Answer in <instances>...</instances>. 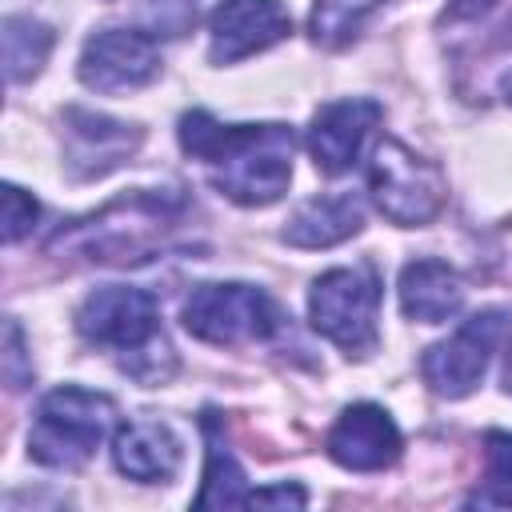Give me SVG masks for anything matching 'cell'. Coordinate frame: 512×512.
<instances>
[{"mask_svg": "<svg viewBox=\"0 0 512 512\" xmlns=\"http://www.w3.org/2000/svg\"><path fill=\"white\" fill-rule=\"evenodd\" d=\"M136 20H140V32H148L152 40H176V36L192 32L196 0H140Z\"/></svg>", "mask_w": 512, "mask_h": 512, "instance_id": "obj_21", "label": "cell"}, {"mask_svg": "<svg viewBox=\"0 0 512 512\" xmlns=\"http://www.w3.org/2000/svg\"><path fill=\"white\" fill-rule=\"evenodd\" d=\"M500 92H504V100L512 104V72H504V80H500Z\"/></svg>", "mask_w": 512, "mask_h": 512, "instance_id": "obj_26", "label": "cell"}, {"mask_svg": "<svg viewBox=\"0 0 512 512\" xmlns=\"http://www.w3.org/2000/svg\"><path fill=\"white\" fill-rule=\"evenodd\" d=\"M376 308H380V280L368 264L324 272L308 296L312 328L348 356H368L376 348Z\"/></svg>", "mask_w": 512, "mask_h": 512, "instance_id": "obj_6", "label": "cell"}, {"mask_svg": "<svg viewBox=\"0 0 512 512\" xmlns=\"http://www.w3.org/2000/svg\"><path fill=\"white\" fill-rule=\"evenodd\" d=\"M248 504H256V508H304L308 496H304V488H296V484H276V488H256V492H248Z\"/></svg>", "mask_w": 512, "mask_h": 512, "instance_id": "obj_24", "label": "cell"}, {"mask_svg": "<svg viewBox=\"0 0 512 512\" xmlns=\"http://www.w3.org/2000/svg\"><path fill=\"white\" fill-rule=\"evenodd\" d=\"M52 28L32 20V16H8L4 20V68H8V80L20 84V80H32L40 72V64L48 60L52 52Z\"/></svg>", "mask_w": 512, "mask_h": 512, "instance_id": "obj_17", "label": "cell"}, {"mask_svg": "<svg viewBox=\"0 0 512 512\" xmlns=\"http://www.w3.org/2000/svg\"><path fill=\"white\" fill-rule=\"evenodd\" d=\"M4 380L8 388H24L32 380V364L24 360V336L16 320L4 324Z\"/></svg>", "mask_w": 512, "mask_h": 512, "instance_id": "obj_23", "label": "cell"}, {"mask_svg": "<svg viewBox=\"0 0 512 512\" xmlns=\"http://www.w3.org/2000/svg\"><path fill=\"white\" fill-rule=\"evenodd\" d=\"M156 76H160V52L156 40L140 28H104L80 52V80L104 96L136 92Z\"/></svg>", "mask_w": 512, "mask_h": 512, "instance_id": "obj_9", "label": "cell"}, {"mask_svg": "<svg viewBox=\"0 0 512 512\" xmlns=\"http://www.w3.org/2000/svg\"><path fill=\"white\" fill-rule=\"evenodd\" d=\"M208 428V424H204ZM212 436V428H208ZM196 508H232V504H248V488H244V472L232 460V452L212 436L208 440V468H204V488L192 500Z\"/></svg>", "mask_w": 512, "mask_h": 512, "instance_id": "obj_18", "label": "cell"}, {"mask_svg": "<svg viewBox=\"0 0 512 512\" xmlns=\"http://www.w3.org/2000/svg\"><path fill=\"white\" fill-rule=\"evenodd\" d=\"M208 32V56L216 64H236L252 52L280 44L292 32V16L280 0H220Z\"/></svg>", "mask_w": 512, "mask_h": 512, "instance_id": "obj_10", "label": "cell"}, {"mask_svg": "<svg viewBox=\"0 0 512 512\" xmlns=\"http://www.w3.org/2000/svg\"><path fill=\"white\" fill-rule=\"evenodd\" d=\"M364 8H368V0H320L312 8V40L324 48L348 44L360 32Z\"/></svg>", "mask_w": 512, "mask_h": 512, "instance_id": "obj_20", "label": "cell"}, {"mask_svg": "<svg viewBox=\"0 0 512 512\" xmlns=\"http://www.w3.org/2000/svg\"><path fill=\"white\" fill-rule=\"evenodd\" d=\"M368 188L384 220L400 228H420L444 208V176L432 160L416 156L400 140H380L368 164Z\"/></svg>", "mask_w": 512, "mask_h": 512, "instance_id": "obj_7", "label": "cell"}, {"mask_svg": "<svg viewBox=\"0 0 512 512\" xmlns=\"http://www.w3.org/2000/svg\"><path fill=\"white\" fill-rule=\"evenodd\" d=\"M480 508H512V432L484 436V480L468 496Z\"/></svg>", "mask_w": 512, "mask_h": 512, "instance_id": "obj_19", "label": "cell"}, {"mask_svg": "<svg viewBox=\"0 0 512 512\" xmlns=\"http://www.w3.org/2000/svg\"><path fill=\"white\" fill-rule=\"evenodd\" d=\"M464 304V284L444 260H412L400 272V312L420 324H444Z\"/></svg>", "mask_w": 512, "mask_h": 512, "instance_id": "obj_15", "label": "cell"}, {"mask_svg": "<svg viewBox=\"0 0 512 512\" xmlns=\"http://www.w3.org/2000/svg\"><path fill=\"white\" fill-rule=\"evenodd\" d=\"M64 128H68V160L76 176H104L116 164H124L140 144V128L88 108H68Z\"/></svg>", "mask_w": 512, "mask_h": 512, "instance_id": "obj_13", "label": "cell"}, {"mask_svg": "<svg viewBox=\"0 0 512 512\" xmlns=\"http://www.w3.org/2000/svg\"><path fill=\"white\" fill-rule=\"evenodd\" d=\"M400 428L380 404H352L328 428V456L348 472H380L400 456Z\"/></svg>", "mask_w": 512, "mask_h": 512, "instance_id": "obj_12", "label": "cell"}, {"mask_svg": "<svg viewBox=\"0 0 512 512\" xmlns=\"http://www.w3.org/2000/svg\"><path fill=\"white\" fill-rule=\"evenodd\" d=\"M112 416V396L64 384L40 400L28 432V456L44 468H80L100 448L104 432L112 428Z\"/></svg>", "mask_w": 512, "mask_h": 512, "instance_id": "obj_4", "label": "cell"}, {"mask_svg": "<svg viewBox=\"0 0 512 512\" xmlns=\"http://www.w3.org/2000/svg\"><path fill=\"white\" fill-rule=\"evenodd\" d=\"M76 328L88 344L116 348L124 356V372L140 384H160L172 376L176 356L172 344L160 332L156 300L144 288L128 284H104L84 296L76 308Z\"/></svg>", "mask_w": 512, "mask_h": 512, "instance_id": "obj_2", "label": "cell"}, {"mask_svg": "<svg viewBox=\"0 0 512 512\" xmlns=\"http://www.w3.org/2000/svg\"><path fill=\"white\" fill-rule=\"evenodd\" d=\"M176 212H180L176 196L140 188L132 196L112 200L92 220L72 224L68 232H60L52 240V248L68 244L76 252H88V260H100V264H136V260H148L156 236L168 228V220Z\"/></svg>", "mask_w": 512, "mask_h": 512, "instance_id": "obj_3", "label": "cell"}, {"mask_svg": "<svg viewBox=\"0 0 512 512\" xmlns=\"http://www.w3.org/2000/svg\"><path fill=\"white\" fill-rule=\"evenodd\" d=\"M184 328L204 344L272 340L284 332V308L252 284H200L184 300Z\"/></svg>", "mask_w": 512, "mask_h": 512, "instance_id": "obj_5", "label": "cell"}, {"mask_svg": "<svg viewBox=\"0 0 512 512\" xmlns=\"http://www.w3.org/2000/svg\"><path fill=\"white\" fill-rule=\"evenodd\" d=\"M360 224H364V212L356 196H312L288 216L280 236L292 248H332L356 236Z\"/></svg>", "mask_w": 512, "mask_h": 512, "instance_id": "obj_16", "label": "cell"}, {"mask_svg": "<svg viewBox=\"0 0 512 512\" xmlns=\"http://www.w3.org/2000/svg\"><path fill=\"white\" fill-rule=\"evenodd\" d=\"M380 124V104L376 100H364V96H352V100H332L324 104L316 116H312V128H308V152L316 160V168L324 176H340L348 172L368 136L376 132Z\"/></svg>", "mask_w": 512, "mask_h": 512, "instance_id": "obj_11", "label": "cell"}, {"mask_svg": "<svg viewBox=\"0 0 512 512\" xmlns=\"http://www.w3.org/2000/svg\"><path fill=\"white\" fill-rule=\"evenodd\" d=\"M504 320H508V312L484 308V312L468 316L448 340L432 344V348L420 356V376H424V384H428L436 396H448V400L468 396V392L480 384L484 368H488V356H492V348H496V340H500V332H504Z\"/></svg>", "mask_w": 512, "mask_h": 512, "instance_id": "obj_8", "label": "cell"}, {"mask_svg": "<svg viewBox=\"0 0 512 512\" xmlns=\"http://www.w3.org/2000/svg\"><path fill=\"white\" fill-rule=\"evenodd\" d=\"M504 40H512V20H508V24H504Z\"/></svg>", "mask_w": 512, "mask_h": 512, "instance_id": "obj_28", "label": "cell"}, {"mask_svg": "<svg viewBox=\"0 0 512 512\" xmlns=\"http://www.w3.org/2000/svg\"><path fill=\"white\" fill-rule=\"evenodd\" d=\"M36 212H40L36 200H32L24 188L8 184V188H4V240L16 244L20 236H28L32 224H36Z\"/></svg>", "mask_w": 512, "mask_h": 512, "instance_id": "obj_22", "label": "cell"}, {"mask_svg": "<svg viewBox=\"0 0 512 512\" xmlns=\"http://www.w3.org/2000/svg\"><path fill=\"white\" fill-rule=\"evenodd\" d=\"M504 388L512 392V348H508V360H504Z\"/></svg>", "mask_w": 512, "mask_h": 512, "instance_id": "obj_27", "label": "cell"}, {"mask_svg": "<svg viewBox=\"0 0 512 512\" xmlns=\"http://www.w3.org/2000/svg\"><path fill=\"white\" fill-rule=\"evenodd\" d=\"M112 460L140 484H164L180 468V440L160 420H128L112 436Z\"/></svg>", "mask_w": 512, "mask_h": 512, "instance_id": "obj_14", "label": "cell"}, {"mask_svg": "<svg viewBox=\"0 0 512 512\" xmlns=\"http://www.w3.org/2000/svg\"><path fill=\"white\" fill-rule=\"evenodd\" d=\"M180 144L200 160L220 196L264 208L288 192L296 136L288 124H220L204 108L180 116Z\"/></svg>", "mask_w": 512, "mask_h": 512, "instance_id": "obj_1", "label": "cell"}, {"mask_svg": "<svg viewBox=\"0 0 512 512\" xmlns=\"http://www.w3.org/2000/svg\"><path fill=\"white\" fill-rule=\"evenodd\" d=\"M488 4H492V0H452L448 12H452V16H476V12H484Z\"/></svg>", "mask_w": 512, "mask_h": 512, "instance_id": "obj_25", "label": "cell"}]
</instances>
